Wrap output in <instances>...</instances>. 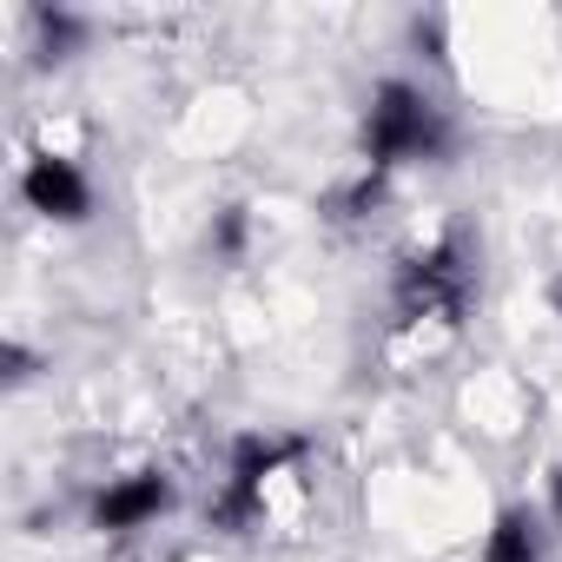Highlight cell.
<instances>
[{"mask_svg":"<svg viewBox=\"0 0 562 562\" xmlns=\"http://www.w3.org/2000/svg\"><path fill=\"white\" fill-rule=\"evenodd\" d=\"M443 146H450V120L417 80H378L371 87V100H364V159L378 172L443 159Z\"/></svg>","mask_w":562,"mask_h":562,"instance_id":"cell-1","label":"cell"},{"mask_svg":"<svg viewBox=\"0 0 562 562\" xmlns=\"http://www.w3.org/2000/svg\"><path fill=\"white\" fill-rule=\"evenodd\" d=\"M292 463H305V437H238L232 443V463H225V483L205 503V516L225 536L258 529L265 522V503H271V483L285 476Z\"/></svg>","mask_w":562,"mask_h":562,"instance_id":"cell-2","label":"cell"},{"mask_svg":"<svg viewBox=\"0 0 562 562\" xmlns=\"http://www.w3.org/2000/svg\"><path fill=\"white\" fill-rule=\"evenodd\" d=\"M391 312H397V325H457L470 312V258H463V238H437V245H424V251H411L397 265Z\"/></svg>","mask_w":562,"mask_h":562,"instance_id":"cell-3","label":"cell"},{"mask_svg":"<svg viewBox=\"0 0 562 562\" xmlns=\"http://www.w3.org/2000/svg\"><path fill=\"white\" fill-rule=\"evenodd\" d=\"M172 503H179V490H172L166 470H126V476H106V483L93 490L87 522H93L100 536H139V529H153Z\"/></svg>","mask_w":562,"mask_h":562,"instance_id":"cell-4","label":"cell"},{"mask_svg":"<svg viewBox=\"0 0 562 562\" xmlns=\"http://www.w3.org/2000/svg\"><path fill=\"white\" fill-rule=\"evenodd\" d=\"M21 199H27V212H41L47 225H87V218H93V179H87V166L67 159V153H34V159L21 166Z\"/></svg>","mask_w":562,"mask_h":562,"instance_id":"cell-5","label":"cell"},{"mask_svg":"<svg viewBox=\"0 0 562 562\" xmlns=\"http://www.w3.org/2000/svg\"><path fill=\"white\" fill-rule=\"evenodd\" d=\"M542 536H549L542 516L509 503V509H496V522L483 536V562H542Z\"/></svg>","mask_w":562,"mask_h":562,"instance_id":"cell-6","label":"cell"},{"mask_svg":"<svg viewBox=\"0 0 562 562\" xmlns=\"http://www.w3.org/2000/svg\"><path fill=\"white\" fill-rule=\"evenodd\" d=\"M245 238H251V212H245V205H225V212L212 218V232H205V245H212L218 258H245Z\"/></svg>","mask_w":562,"mask_h":562,"instance_id":"cell-7","label":"cell"},{"mask_svg":"<svg viewBox=\"0 0 562 562\" xmlns=\"http://www.w3.org/2000/svg\"><path fill=\"white\" fill-rule=\"evenodd\" d=\"M34 27H41L47 60H67V47H80V34H87V27H80V14H60V8H54V14L41 8V14H34Z\"/></svg>","mask_w":562,"mask_h":562,"instance_id":"cell-8","label":"cell"},{"mask_svg":"<svg viewBox=\"0 0 562 562\" xmlns=\"http://www.w3.org/2000/svg\"><path fill=\"white\" fill-rule=\"evenodd\" d=\"M542 516L549 522H562V463L549 470V483H542Z\"/></svg>","mask_w":562,"mask_h":562,"instance_id":"cell-9","label":"cell"},{"mask_svg":"<svg viewBox=\"0 0 562 562\" xmlns=\"http://www.w3.org/2000/svg\"><path fill=\"white\" fill-rule=\"evenodd\" d=\"M549 305H555V318H562V271L549 278Z\"/></svg>","mask_w":562,"mask_h":562,"instance_id":"cell-10","label":"cell"}]
</instances>
